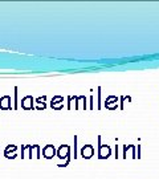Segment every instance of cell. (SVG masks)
<instances>
[{"instance_id": "3", "label": "cell", "mask_w": 159, "mask_h": 179, "mask_svg": "<svg viewBox=\"0 0 159 179\" xmlns=\"http://www.w3.org/2000/svg\"><path fill=\"white\" fill-rule=\"evenodd\" d=\"M93 154H94V149H93L92 145H86V146H84L81 149V156H82V158L89 159V158L93 156Z\"/></svg>"}, {"instance_id": "6", "label": "cell", "mask_w": 159, "mask_h": 179, "mask_svg": "<svg viewBox=\"0 0 159 179\" xmlns=\"http://www.w3.org/2000/svg\"><path fill=\"white\" fill-rule=\"evenodd\" d=\"M33 98L31 96H26L25 98H23V101H21V106L24 107V109H33Z\"/></svg>"}, {"instance_id": "9", "label": "cell", "mask_w": 159, "mask_h": 179, "mask_svg": "<svg viewBox=\"0 0 159 179\" xmlns=\"http://www.w3.org/2000/svg\"><path fill=\"white\" fill-rule=\"evenodd\" d=\"M116 158H118V146H116Z\"/></svg>"}, {"instance_id": "8", "label": "cell", "mask_w": 159, "mask_h": 179, "mask_svg": "<svg viewBox=\"0 0 159 179\" xmlns=\"http://www.w3.org/2000/svg\"><path fill=\"white\" fill-rule=\"evenodd\" d=\"M13 109H17V88H15V105H13Z\"/></svg>"}, {"instance_id": "5", "label": "cell", "mask_w": 159, "mask_h": 179, "mask_svg": "<svg viewBox=\"0 0 159 179\" xmlns=\"http://www.w3.org/2000/svg\"><path fill=\"white\" fill-rule=\"evenodd\" d=\"M55 154H56V149L52 145H48V146H45L43 149V155L45 156L47 159L53 158V156H55Z\"/></svg>"}, {"instance_id": "4", "label": "cell", "mask_w": 159, "mask_h": 179, "mask_svg": "<svg viewBox=\"0 0 159 179\" xmlns=\"http://www.w3.org/2000/svg\"><path fill=\"white\" fill-rule=\"evenodd\" d=\"M0 109L2 110H8V109H13L11 106V97L10 96H4L0 98Z\"/></svg>"}, {"instance_id": "7", "label": "cell", "mask_w": 159, "mask_h": 179, "mask_svg": "<svg viewBox=\"0 0 159 179\" xmlns=\"http://www.w3.org/2000/svg\"><path fill=\"white\" fill-rule=\"evenodd\" d=\"M74 158H77V137L74 135Z\"/></svg>"}, {"instance_id": "1", "label": "cell", "mask_w": 159, "mask_h": 179, "mask_svg": "<svg viewBox=\"0 0 159 179\" xmlns=\"http://www.w3.org/2000/svg\"><path fill=\"white\" fill-rule=\"evenodd\" d=\"M57 156H59L60 159H66V162L64 164H59V167H65L66 164H68L70 162V147L68 145H63L60 146L59 149V153H57Z\"/></svg>"}, {"instance_id": "2", "label": "cell", "mask_w": 159, "mask_h": 179, "mask_svg": "<svg viewBox=\"0 0 159 179\" xmlns=\"http://www.w3.org/2000/svg\"><path fill=\"white\" fill-rule=\"evenodd\" d=\"M110 154H112V150H110L109 146H102L100 142V147H98V158L100 159H105V158H109Z\"/></svg>"}]
</instances>
